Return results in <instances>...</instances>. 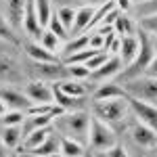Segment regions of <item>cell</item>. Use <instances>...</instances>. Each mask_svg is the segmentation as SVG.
Returning a JSON list of instances; mask_svg holds the SVG:
<instances>
[{
  "label": "cell",
  "instance_id": "1",
  "mask_svg": "<svg viewBox=\"0 0 157 157\" xmlns=\"http://www.w3.org/2000/svg\"><path fill=\"white\" fill-rule=\"evenodd\" d=\"M52 126L55 130L61 134V136H67V138H73L78 143L86 145L88 143V132H90V115L78 109V111H63L59 113L55 120H52Z\"/></svg>",
  "mask_w": 157,
  "mask_h": 157
},
{
  "label": "cell",
  "instance_id": "2",
  "mask_svg": "<svg viewBox=\"0 0 157 157\" xmlns=\"http://www.w3.org/2000/svg\"><path fill=\"white\" fill-rule=\"evenodd\" d=\"M138 38H140L138 55L134 57L132 63H128V65L120 71V75H117L120 82H128V80H134V78H138V75H145L147 67H149V63H151L153 55H155V46H153V42L149 40V34L143 32Z\"/></svg>",
  "mask_w": 157,
  "mask_h": 157
},
{
  "label": "cell",
  "instance_id": "3",
  "mask_svg": "<svg viewBox=\"0 0 157 157\" xmlns=\"http://www.w3.org/2000/svg\"><path fill=\"white\" fill-rule=\"evenodd\" d=\"M124 90L128 97L157 105V78H153V75L145 73V75H138L134 80H128V82H124Z\"/></svg>",
  "mask_w": 157,
  "mask_h": 157
},
{
  "label": "cell",
  "instance_id": "4",
  "mask_svg": "<svg viewBox=\"0 0 157 157\" xmlns=\"http://www.w3.org/2000/svg\"><path fill=\"white\" fill-rule=\"evenodd\" d=\"M92 109H94V117L103 120L113 128L115 124L124 121L130 105H128V101H121V98H109V101H94Z\"/></svg>",
  "mask_w": 157,
  "mask_h": 157
},
{
  "label": "cell",
  "instance_id": "5",
  "mask_svg": "<svg viewBox=\"0 0 157 157\" xmlns=\"http://www.w3.org/2000/svg\"><path fill=\"white\" fill-rule=\"evenodd\" d=\"M88 145L92 147L94 151H105L109 147L117 145V138H115V132L113 128L105 124L98 117H90V132H88Z\"/></svg>",
  "mask_w": 157,
  "mask_h": 157
},
{
  "label": "cell",
  "instance_id": "6",
  "mask_svg": "<svg viewBox=\"0 0 157 157\" xmlns=\"http://www.w3.org/2000/svg\"><path fill=\"white\" fill-rule=\"evenodd\" d=\"M126 101L130 105V111L136 115V120L157 132V105H151V103H145V101H138L132 97H126Z\"/></svg>",
  "mask_w": 157,
  "mask_h": 157
},
{
  "label": "cell",
  "instance_id": "7",
  "mask_svg": "<svg viewBox=\"0 0 157 157\" xmlns=\"http://www.w3.org/2000/svg\"><path fill=\"white\" fill-rule=\"evenodd\" d=\"M34 71L40 80H52V82H61L69 78V67L59 61H48V63H36L34 61Z\"/></svg>",
  "mask_w": 157,
  "mask_h": 157
},
{
  "label": "cell",
  "instance_id": "8",
  "mask_svg": "<svg viewBox=\"0 0 157 157\" xmlns=\"http://www.w3.org/2000/svg\"><path fill=\"white\" fill-rule=\"evenodd\" d=\"M27 98L34 103V105H50L55 103V92H52V86H48L44 80H34L25 86L23 90Z\"/></svg>",
  "mask_w": 157,
  "mask_h": 157
},
{
  "label": "cell",
  "instance_id": "9",
  "mask_svg": "<svg viewBox=\"0 0 157 157\" xmlns=\"http://www.w3.org/2000/svg\"><path fill=\"white\" fill-rule=\"evenodd\" d=\"M27 0H4V19L13 32L23 29V13Z\"/></svg>",
  "mask_w": 157,
  "mask_h": 157
},
{
  "label": "cell",
  "instance_id": "10",
  "mask_svg": "<svg viewBox=\"0 0 157 157\" xmlns=\"http://www.w3.org/2000/svg\"><path fill=\"white\" fill-rule=\"evenodd\" d=\"M130 134H132V140L140 147V149H147V151L157 149V132H155V130H151L149 126L140 124V121H136L132 128H130Z\"/></svg>",
  "mask_w": 157,
  "mask_h": 157
},
{
  "label": "cell",
  "instance_id": "11",
  "mask_svg": "<svg viewBox=\"0 0 157 157\" xmlns=\"http://www.w3.org/2000/svg\"><path fill=\"white\" fill-rule=\"evenodd\" d=\"M0 98L4 101V105L9 109H19V111H27L34 103L27 98L25 92L13 90V88H0Z\"/></svg>",
  "mask_w": 157,
  "mask_h": 157
},
{
  "label": "cell",
  "instance_id": "12",
  "mask_svg": "<svg viewBox=\"0 0 157 157\" xmlns=\"http://www.w3.org/2000/svg\"><path fill=\"white\" fill-rule=\"evenodd\" d=\"M124 69V61L120 59V55H113V57H109L101 67H98L97 71L90 73V78H94V80H111V78H115V75H120V71Z\"/></svg>",
  "mask_w": 157,
  "mask_h": 157
},
{
  "label": "cell",
  "instance_id": "13",
  "mask_svg": "<svg viewBox=\"0 0 157 157\" xmlns=\"http://www.w3.org/2000/svg\"><path fill=\"white\" fill-rule=\"evenodd\" d=\"M138 48H140V38L138 36H121L117 55H120V59L124 61V67L134 61V57L138 55Z\"/></svg>",
  "mask_w": 157,
  "mask_h": 157
},
{
  "label": "cell",
  "instance_id": "14",
  "mask_svg": "<svg viewBox=\"0 0 157 157\" xmlns=\"http://www.w3.org/2000/svg\"><path fill=\"white\" fill-rule=\"evenodd\" d=\"M21 78L19 67L13 59L11 52H2L0 50V80H6V82H17Z\"/></svg>",
  "mask_w": 157,
  "mask_h": 157
},
{
  "label": "cell",
  "instance_id": "15",
  "mask_svg": "<svg viewBox=\"0 0 157 157\" xmlns=\"http://www.w3.org/2000/svg\"><path fill=\"white\" fill-rule=\"evenodd\" d=\"M59 147H61V136L50 134L40 147H36L34 151H25L23 155H29V157H57L59 155Z\"/></svg>",
  "mask_w": 157,
  "mask_h": 157
},
{
  "label": "cell",
  "instance_id": "16",
  "mask_svg": "<svg viewBox=\"0 0 157 157\" xmlns=\"http://www.w3.org/2000/svg\"><path fill=\"white\" fill-rule=\"evenodd\" d=\"M52 120H55V115L52 113H44V115H36V113H27L23 120V136L29 132H34V130H40V128H46V126H50L52 124Z\"/></svg>",
  "mask_w": 157,
  "mask_h": 157
},
{
  "label": "cell",
  "instance_id": "17",
  "mask_svg": "<svg viewBox=\"0 0 157 157\" xmlns=\"http://www.w3.org/2000/svg\"><path fill=\"white\" fill-rule=\"evenodd\" d=\"M126 90L121 86L113 84V82H105L97 88L94 92V101H109V98H126Z\"/></svg>",
  "mask_w": 157,
  "mask_h": 157
},
{
  "label": "cell",
  "instance_id": "18",
  "mask_svg": "<svg viewBox=\"0 0 157 157\" xmlns=\"http://www.w3.org/2000/svg\"><path fill=\"white\" fill-rule=\"evenodd\" d=\"M25 52L27 57L36 63H48V61H57V55H52L50 50H46L40 42H27L25 44Z\"/></svg>",
  "mask_w": 157,
  "mask_h": 157
},
{
  "label": "cell",
  "instance_id": "19",
  "mask_svg": "<svg viewBox=\"0 0 157 157\" xmlns=\"http://www.w3.org/2000/svg\"><path fill=\"white\" fill-rule=\"evenodd\" d=\"M50 134H52V132H50V126L40 128V130H34V132H29V134H25L23 140H21V143H23V149H21V151H23V153H25V151H34L36 147H40L46 138H48Z\"/></svg>",
  "mask_w": 157,
  "mask_h": 157
},
{
  "label": "cell",
  "instance_id": "20",
  "mask_svg": "<svg viewBox=\"0 0 157 157\" xmlns=\"http://www.w3.org/2000/svg\"><path fill=\"white\" fill-rule=\"evenodd\" d=\"M94 6H88V4H84L82 9H78L75 11V23H73V29L71 32H75V34H80V32H84L86 27H90L92 25V19H94Z\"/></svg>",
  "mask_w": 157,
  "mask_h": 157
},
{
  "label": "cell",
  "instance_id": "21",
  "mask_svg": "<svg viewBox=\"0 0 157 157\" xmlns=\"http://www.w3.org/2000/svg\"><path fill=\"white\" fill-rule=\"evenodd\" d=\"M57 88L61 92L69 94L73 98H84L86 97V86L82 84V80H73V78H67V80H61L57 82Z\"/></svg>",
  "mask_w": 157,
  "mask_h": 157
},
{
  "label": "cell",
  "instance_id": "22",
  "mask_svg": "<svg viewBox=\"0 0 157 157\" xmlns=\"http://www.w3.org/2000/svg\"><path fill=\"white\" fill-rule=\"evenodd\" d=\"M61 136V134H59ZM59 155L61 157H84V145L67 138V136H61V147H59Z\"/></svg>",
  "mask_w": 157,
  "mask_h": 157
},
{
  "label": "cell",
  "instance_id": "23",
  "mask_svg": "<svg viewBox=\"0 0 157 157\" xmlns=\"http://www.w3.org/2000/svg\"><path fill=\"white\" fill-rule=\"evenodd\" d=\"M0 138H2V143H4L6 149H15L23 140V130H21V126H4Z\"/></svg>",
  "mask_w": 157,
  "mask_h": 157
},
{
  "label": "cell",
  "instance_id": "24",
  "mask_svg": "<svg viewBox=\"0 0 157 157\" xmlns=\"http://www.w3.org/2000/svg\"><path fill=\"white\" fill-rule=\"evenodd\" d=\"M52 92H55V101H57V105H59L61 109H65V111H78L80 105H82V98L69 97V94L61 92L57 86H52Z\"/></svg>",
  "mask_w": 157,
  "mask_h": 157
},
{
  "label": "cell",
  "instance_id": "25",
  "mask_svg": "<svg viewBox=\"0 0 157 157\" xmlns=\"http://www.w3.org/2000/svg\"><path fill=\"white\" fill-rule=\"evenodd\" d=\"M113 27H115V34L134 36V23L126 13H117V17H115V21H113Z\"/></svg>",
  "mask_w": 157,
  "mask_h": 157
},
{
  "label": "cell",
  "instance_id": "26",
  "mask_svg": "<svg viewBox=\"0 0 157 157\" xmlns=\"http://www.w3.org/2000/svg\"><path fill=\"white\" fill-rule=\"evenodd\" d=\"M59 40H61V38L57 36V34H52L50 29H44V34H42V38H40L38 42H40L46 50H50L52 55H57L59 48H61V42H59Z\"/></svg>",
  "mask_w": 157,
  "mask_h": 157
},
{
  "label": "cell",
  "instance_id": "27",
  "mask_svg": "<svg viewBox=\"0 0 157 157\" xmlns=\"http://www.w3.org/2000/svg\"><path fill=\"white\" fill-rule=\"evenodd\" d=\"M25 120V111H19V109H9L2 117H0V124L2 126H21Z\"/></svg>",
  "mask_w": 157,
  "mask_h": 157
},
{
  "label": "cell",
  "instance_id": "28",
  "mask_svg": "<svg viewBox=\"0 0 157 157\" xmlns=\"http://www.w3.org/2000/svg\"><path fill=\"white\" fill-rule=\"evenodd\" d=\"M134 13H136L138 19L157 15V0H145V2H138V4L134 6Z\"/></svg>",
  "mask_w": 157,
  "mask_h": 157
},
{
  "label": "cell",
  "instance_id": "29",
  "mask_svg": "<svg viewBox=\"0 0 157 157\" xmlns=\"http://www.w3.org/2000/svg\"><path fill=\"white\" fill-rule=\"evenodd\" d=\"M57 15H59L61 23L65 25V29L71 32L73 23H75V9H71V6H61L59 11H57Z\"/></svg>",
  "mask_w": 157,
  "mask_h": 157
},
{
  "label": "cell",
  "instance_id": "30",
  "mask_svg": "<svg viewBox=\"0 0 157 157\" xmlns=\"http://www.w3.org/2000/svg\"><path fill=\"white\" fill-rule=\"evenodd\" d=\"M36 11H38V19H40L42 27H46L50 15H52V11H50V0H36Z\"/></svg>",
  "mask_w": 157,
  "mask_h": 157
},
{
  "label": "cell",
  "instance_id": "31",
  "mask_svg": "<svg viewBox=\"0 0 157 157\" xmlns=\"http://www.w3.org/2000/svg\"><path fill=\"white\" fill-rule=\"evenodd\" d=\"M46 27H48L52 34H57L59 38H67V36H69V32L65 29V25L61 23V19H59V15H57V13H52V15H50L48 25H46Z\"/></svg>",
  "mask_w": 157,
  "mask_h": 157
},
{
  "label": "cell",
  "instance_id": "32",
  "mask_svg": "<svg viewBox=\"0 0 157 157\" xmlns=\"http://www.w3.org/2000/svg\"><path fill=\"white\" fill-rule=\"evenodd\" d=\"M88 38L90 36H78L73 42H69L67 46H65V55L69 57V55H73V52H78V50H84L88 48Z\"/></svg>",
  "mask_w": 157,
  "mask_h": 157
},
{
  "label": "cell",
  "instance_id": "33",
  "mask_svg": "<svg viewBox=\"0 0 157 157\" xmlns=\"http://www.w3.org/2000/svg\"><path fill=\"white\" fill-rule=\"evenodd\" d=\"M94 157H130V155L126 153V149L121 145H113L109 149H105V151H97Z\"/></svg>",
  "mask_w": 157,
  "mask_h": 157
},
{
  "label": "cell",
  "instance_id": "34",
  "mask_svg": "<svg viewBox=\"0 0 157 157\" xmlns=\"http://www.w3.org/2000/svg\"><path fill=\"white\" fill-rule=\"evenodd\" d=\"M140 29L147 32L149 36H157V15L143 17V19H140Z\"/></svg>",
  "mask_w": 157,
  "mask_h": 157
},
{
  "label": "cell",
  "instance_id": "35",
  "mask_svg": "<svg viewBox=\"0 0 157 157\" xmlns=\"http://www.w3.org/2000/svg\"><path fill=\"white\" fill-rule=\"evenodd\" d=\"M67 67H69V78H73V80H86V78H90V71H88L86 65H67Z\"/></svg>",
  "mask_w": 157,
  "mask_h": 157
},
{
  "label": "cell",
  "instance_id": "36",
  "mask_svg": "<svg viewBox=\"0 0 157 157\" xmlns=\"http://www.w3.org/2000/svg\"><path fill=\"white\" fill-rule=\"evenodd\" d=\"M88 46L94 50H103L105 48V36L103 34H92V36L88 38Z\"/></svg>",
  "mask_w": 157,
  "mask_h": 157
},
{
  "label": "cell",
  "instance_id": "37",
  "mask_svg": "<svg viewBox=\"0 0 157 157\" xmlns=\"http://www.w3.org/2000/svg\"><path fill=\"white\" fill-rule=\"evenodd\" d=\"M147 75H153V78H157V55H153V59H151V63H149V67H147Z\"/></svg>",
  "mask_w": 157,
  "mask_h": 157
},
{
  "label": "cell",
  "instance_id": "38",
  "mask_svg": "<svg viewBox=\"0 0 157 157\" xmlns=\"http://www.w3.org/2000/svg\"><path fill=\"white\" fill-rule=\"evenodd\" d=\"M115 6L121 9V13L130 11V6H132V0H115Z\"/></svg>",
  "mask_w": 157,
  "mask_h": 157
},
{
  "label": "cell",
  "instance_id": "39",
  "mask_svg": "<svg viewBox=\"0 0 157 157\" xmlns=\"http://www.w3.org/2000/svg\"><path fill=\"white\" fill-rule=\"evenodd\" d=\"M84 4H88V6H97V4H105L107 0H82Z\"/></svg>",
  "mask_w": 157,
  "mask_h": 157
},
{
  "label": "cell",
  "instance_id": "40",
  "mask_svg": "<svg viewBox=\"0 0 157 157\" xmlns=\"http://www.w3.org/2000/svg\"><path fill=\"white\" fill-rule=\"evenodd\" d=\"M6 111H9V107H6V105H4V101L0 98V117H2V115H4Z\"/></svg>",
  "mask_w": 157,
  "mask_h": 157
},
{
  "label": "cell",
  "instance_id": "41",
  "mask_svg": "<svg viewBox=\"0 0 157 157\" xmlns=\"http://www.w3.org/2000/svg\"><path fill=\"white\" fill-rule=\"evenodd\" d=\"M4 151H6V147H4L2 138H0V157H6V155H4Z\"/></svg>",
  "mask_w": 157,
  "mask_h": 157
},
{
  "label": "cell",
  "instance_id": "42",
  "mask_svg": "<svg viewBox=\"0 0 157 157\" xmlns=\"http://www.w3.org/2000/svg\"><path fill=\"white\" fill-rule=\"evenodd\" d=\"M0 36H6V34H4V25H2V21H0Z\"/></svg>",
  "mask_w": 157,
  "mask_h": 157
},
{
  "label": "cell",
  "instance_id": "43",
  "mask_svg": "<svg viewBox=\"0 0 157 157\" xmlns=\"http://www.w3.org/2000/svg\"><path fill=\"white\" fill-rule=\"evenodd\" d=\"M153 46H155V50H157V36H155V40H153Z\"/></svg>",
  "mask_w": 157,
  "mask_h": 157
},
{
  "label": "cell",
  "instance_id": "44",
  "mask_svg": "<svg viewBox=\"0 0 157 157\" xmlns=\"http://www.w3.org/2000/svg\"><path fill=\"white\" fill-rule=\"evenodd\" d=\"M134 2H136V4H138V2H145V0H134Z\"/></svg>",
  "mask_w": 157,
  "mask_h": 157
},
{
  "label": "cell",
  "instance_id": "45",
  "mask_svg": "<svg viewBox=\"0 0 157 157\" xmlns=\"http://www.w3.org/2000/svg\"><path fill=\"white\" fill-rule=\"evenodd\" d=\"M11 157H19V155H11Z\"/></svg>",
  "mask_w": 157,
  "mask_h": 157
},
{
  "label": "cell",
  "instance_id": "46",
  "mask_svg": "<svg viewBox=\"0 0 157 157\" xmlns=\"http://www.w3.org/2000/svg\"><path fill=\"white\" fill-rule=\"evenodd\" d=\"M92 157H94V155H92Z\"/></svg>",
  "mask_w": 157,
  "mask_h": 157
}]
</instances>
